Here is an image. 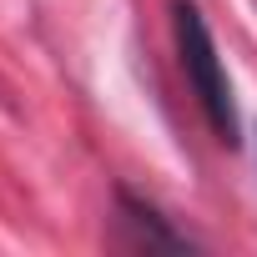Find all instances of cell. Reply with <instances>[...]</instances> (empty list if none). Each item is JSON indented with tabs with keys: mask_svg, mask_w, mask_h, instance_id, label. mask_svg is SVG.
<instances>
[{
	"mask_svg": "<svg viewBox=\"0 0 257 257\" xmlns=\"http://www.w3.org/2000/svg\"><path fill=\"white\" fill-rule=\"evenodd\" d=\"M172 31H177V56H182V71H187V86L197 91L207 121L217 142L237 147V106H232V81L222 71V56H217V41L202 21V11L192 0H177L172 6Z\"/></svg>",
	"mask_w": 257,
	"mask_h": 257,
	"instance_id": "obj_1",
	"label": "cell"
},
{
	"mask_svg": "<svg viewBox=\"0 0 257 257\" xmlns=\"http://www.w3.org/2000/svg\"><path fill=\"white\" fill-rule=\"evenodd\" d=\"M121 212L132 217L137 227H142V237H147V247H182V237H177V232H167V227L157 222V212H152V207H142L137 197H126V192H121Z\"/></svg>",
	"mask_w": 257,
	"mask_h": 257,
	"instance_id": "obj_2",
	"label": "cell"
}]
</instances>
